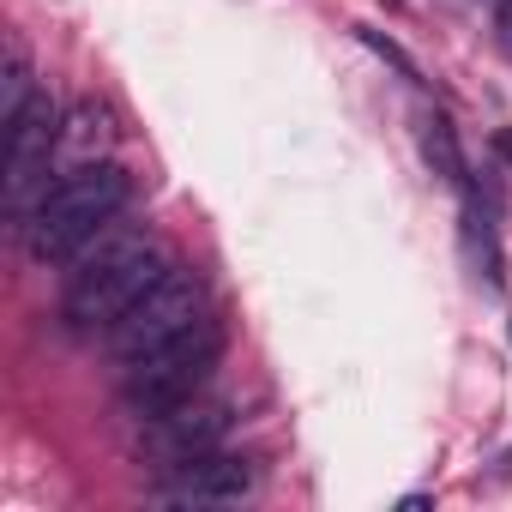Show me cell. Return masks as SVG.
Returning <instances> with one entry per match:
<instances>
[{"label":"cell","mask_w":512,"mask_h":512,"mask_svg":"<svg viewBox=\"0 0 512 512\" xmlns=\"http://www.w3.org/2000/svg\"><path fill=\"white\" fill-rule=\"evenodd\" d=\"M175 266L169 253L139 235V229H121L109 223L103 235H91L79 253H73V278H67V326L73 332H109L151 284H163Z\"/></svg>","instance_id":"cell-1"},{"label":"cell","mask_w":512,"mask_h":512,"mask_svg":"<svg viewBox=\"0 0 512 512\" xmlns=\"http://www.w3.org/2000/svg\"><path fill=\"white\" fill-rule=\"evenodd\" d=\"M127 199H133V175L121 163H79L37 199V211L25 217V241L37 260H73L91 235H103L121 217Z\"/></svg>","instance_id":"cell-2"},{"label":"cell","mask_w":512,"mask_h":512,"mask_svg":"<svg viewBox=\"0 0 512 512\" xmlns=\"http://www.w3.org/2000/svg\"><path fill=\"white\" fill-rule=\"evenodd\" d=\"M217 362H223V326H217V320H199L187 338H175V344H163V350L127 362V410H139V416L157 422L163 410L187 404V398L211 380Z\"/></svg>","instance_id":"cell-3"},{"label":"cell","mask_w":512,"mask_h":512,"mask_svg":"<svg viewBox=\"0 0 512 512\" xmlns=\"http://www.w3.org/2000/svg\"><path fill=\"white\" fill-rule=\"evenodd\" d=\"M199 320H211V314H205V284H199L193 272H169L163 284H151V290L109 326V350H115L121 368H127V362H139V356H151V350L187 338Z\"/></svg>","instance_id":"cell-4"},{"label":"cell","mask_w":512,"mask_h":512,"mask_svg":"<svg viewBox=\"0 0 512 512\" xmlns=\"http://www.w3.org/2000/svg\"><path fill=\"white\" fill-rule=\"evenodd\" d=\"M61 127H67V115L55 109V97H31L25 103V115L7 127V211H19V217H31L37 211V199L49 193V157L61 151Z\"/></svg>","instance_id":"cell-5"},{"label":"cell","mask_w":512,"mask_h":512,"mask_svg":"<svg viewBox=\"0 0 512 512\" xmlns=\"http://www.w3.org/2000/svg\"><path fill=\"white\" fill-rule=\"evenodd\" d=\"M175 470L181 476L163 482V500L175 506H211V500L253 494V458H235V452H199V458H181Z\"/></svg>","instance_id":"cell-6"},{"label":"cell","mask_w":512,"mask_h":512,"mask_svg":"<svg viewBox=\"0 0 512 512\" xmlns=\"http://www.w3.org/2000/svg\"><path fill=\"white\" fill-rule=\"evenodd\" d=\"M229 404H175V410H163L157 416V428H151V446L163 452V458H199V452H217V440L229 434Z\"/></svg>","instance_id":"cell-7"},{"label":"cell","mask_w":512,"mask_h":512,"mask_svg":"<svg viewBox=\"0 0 512 512\" xmlns=\"http://www.w3.org/2000/svg\"><path fill=\"white\" fill-rule=\"evenodd\" d=\"M416 145H422V163L446 181V187H470V169H464V151H458V133H452V121L446 115H422V127H416Z\"/></svg>","instance_id":"cell-8"},{"label":"cell","mask_w":512,"mask_h":512,"mask_svg":"<svg viewBox=\"0 0 512 512\" xmlns=\"http://www.w3.org/2000/svg\"><path fill=\"white\" fill-rule=\"evenodd\" d=\"M115 139V115L103 109V103H79L73 115H67V127H61V151L67 157H79V163H97V151Z\"/></svg>","instance_id":"cell-9"},{"label":"cell","mask_w":512,"mask_h":512,"mask_svg":"<svg viewBox=\"0 0 512 512\" xmlns=\"http://www.w3.org/2000/svg\"><path fill=\"white\" fill-rule=\"evenodd\" d=\"M31 97H37V85H31V55H25L19 37H7V67H0V133L25 115Z\"/></svg>","instance_id":"cell-10"},{"label":"cell","mask_w":512,"mask_h":512,"mask_svg":"<svg viewBox=\"0 0 512 512\" xmlns=\"http://www.w3.org/2000/svg\"><path fill=\"white\" fill-rule=\"evenodd\" d=\"M356 43H362V49H374L386 67H398L404 79H416V85H422V67H416V61H410V55H404V49H398L386 31H374V25H356Z\"/></svg>","instance_id":"cell-11"},{"label":"cell","mask_w":512,"mask_h":512,"mask_svg":"<svg viewBox=\"0 0 512 512\" xmlns=\"http://www.w3.org/2000/svg\"><path fill=\"white\" fill-rule=\"evenodd\" d=\"M494 25H500V37L512 43V0H494Z\"/></svg>","instance_id":"cell-12"},{"label":"cell","mask_w":512,"mask_h":512,"mask_svg":"<svg viewBox=\"0 0 512 512\" xmlns=\"http://www.w3.org/2000/svg\"><path fill=\"white\" fill-rule=\"evenodd\" d=\"M494 151H500V157L512 163V127H500V133H494Z\"/></svg>","instance_id":"cell-13"},{"label":"cell","mask_w":512,"mask_h":512,"mask_svg":"<svg viewBox=\"0 0 512 512\" xmlns=\"http://www.w3.org/2000/svg\"><path fill=\"white\" fill-rule=\"evenodd\" d=\"M386 7H392V13H398V7H404V0H386Z\"/></svg>","instance_id":"cell-14"}]
</instances>
